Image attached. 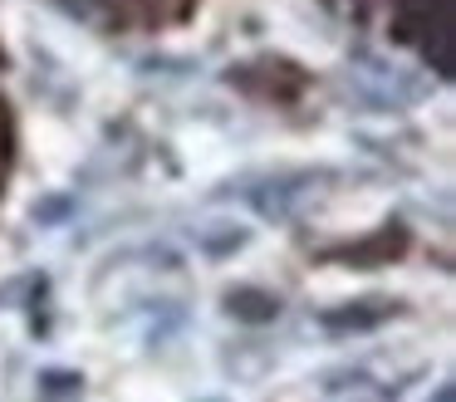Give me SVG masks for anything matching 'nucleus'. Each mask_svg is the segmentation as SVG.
<instances>
[{
    "mask_svg": "<svg viewBox=\"0 0 456 402\" xmlns=\"http://www.w3.org/2000/svg\"><path fill=\"white\" fill-rule=\"evenodd\" d=\"M187 241H191V250H197L201 260H231V255H240L250 241H256V231L240 226V221H211V226H197Z\"/></svg>",
    "mask_w": 456,
    "mask_h": 402,
    "instance_id": "1",
    "label": "nucleus"
},
{
    "mask_svg": "<svg viewBox=\"0 0 456 402\" xmlns=\"http://www.w3.org/2000/svg\"><path fill=\"white\" fill-rule=\"evenodd\" d=\"M226 314L240 324H270V319H280V299L270 290H231Z\"/></svg>",
    "mask_w": 456,
    "mask_h": 402,
    "instance_id": "2",
    "label": "nucleus"
},
{
    "mask_svg": "<svg viewBox=\"0 0 456 402\" xmlns=\"http://www.w3.org/2000/svg\"><path fill=\"white\" fill-rule=\"evenodd\" d=\"M373 388V368H363V363H344V368H329L324 378H319V392L324 398H354V392Z\"/></svg>",
    "mask_w": 456,
    "mask_h": 402,
    "instance_id": "3",
    "label": "nucleus"
},
{
    "mask_svg": "<svg viewBox=\"0 0 456 402\" xmlns=\"http://www.w3.org/2000/svg\"><path fill=\"white\" fill-rule=\"evenodd\" d=\"M348 314H324V329H334V333H348V329H378V324H387L397 314V304H378L373 314H358V304H344Z\"/></svg>",
    "mask_w": 456,
    "mask_h": 402,
    "instance_id": "4",
    "label": "nucleus"
},
{
    "mask_svg": "<svg viewBox=\"0 0 456 402\" xmlns=\"http://www.w3.org/2000/svg\"><path fill=\"white\" fill-rule=\"evenodd\" d=\"M79 211V196H69V192H54V196H45V201H35V226H64L69 216Z\"/></svg>",
    "mask_w": 456,
    "mask_h": 402,
    "instance_id": "5",
    "label": "nucleus"
},
{
    "mask_svg": "<svg viewBox=\"0 0 456 402\" xmlns=\"http://www.w3.org/2000/svg\"><path fill=\"white\" fill-rule=\"evenodd\" d=\"M40 392H45V398H79V392H84V373H74V368H45L40 373Z\"/></svg>",
    "mask_w": 456,
    "mask_h": 402,
    "instance_id": "6",
    "label": "nucleus"
},
{
    "mask_svg": "<svg viewBox=\"0 0 456 402\" xmlns=\"http://www.w3.org/2000/svg\"><path fill=\"white\" fill-rule=\"evenodd\" d=\"M20 290H25V280H20V275H15V280H5V284H0V309H11V304L20 299Z\"/></svg>",
    "mask_w": 456,
    "mask_h": 402,
    "instance_id": "7",
    "label": "nucleus"
},
{
    "mask_svg": "<svg viewBox=\"0 0 456 402\" xmlns=\"http://www.w3.org/2000/svg\"><path fill=\"white\" fill-rule=\"evenodd\" d=\"M427 402H456V398H452V378H442V382H436V388L427 392Z\"/></svg>",
    "mask_w": 456,
    "mask_h": 402,
    "instance_id": "8",
    "label": "nucleus"
},
{
    "mask_svg": "<svg viewBox=\"0 0 456 402\" xmlns=\"http://www.w3.org/2000/svg\"><path fill=\"white\" fill-rule=\"evenodd\" d=\"M207 402H226V398H207Z\"/></svg>",
    "mask_w": 456,
    "mask_h": 402,
    "instance_id": "9",
    "label": "nucleus"
}]
</instances>
